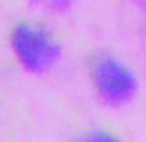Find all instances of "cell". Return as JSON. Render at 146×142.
<instances>
[{
	"label": "cell",
	"mask_w": 146,
	"mask_h": 142,
	"mask_svg": "<svg viewBox=\"0 0 146 142\" xmlns=\"http://www.w3.org/2000/svg\"><path fill=\"white\" fill-rule=\"evenodd\" d=\"M13 43L18 57L31 71H43L59 55L57 45L52 39H48L46 34L29 27L16 28Z\"/></svg>",
	"instance_id": "6da1fadb"
},
{
	"label": "cell",
	"mask_w": 146,
	"mask_h": 142,
	"mask_svg": "<svg viewBox=\"0 0 146 142\" xmlns=\"http://www.w3.org/2000/svg\"><path fill=\"white\" fill-rule=\"evenodd\" d=\"M94 82L100 96L112 105L125 103L135 89L134 75L114 59H102L94 66Z\"/></svg>",
	"instance_id": "7a4b0ae2"
}]
</instances>
